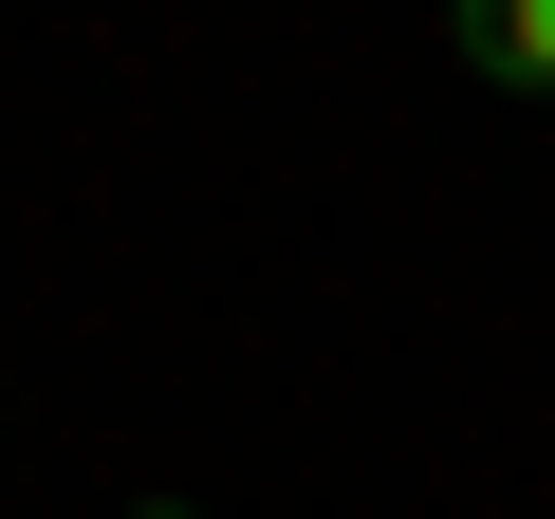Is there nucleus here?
I'll use <instances>...</instances> for the list:
<instances>
[{
  "instance_id": "f257e3e1",
  "label": "nucleus",
  "mask_w": 555,
  "mask_h": 519,
  "mask_svg": "<svg viewBox=\"0 0 555 519\" xmlns=\"http://www.w3.org/2000/svg\"><path fill=\"white\" fill-rule=\"evenodd\" d=\"M444 56L481 93H555V0H444Z\"/></svg>"
},
{
  "instance_id": "f03ea898",
  "label": "nucleus",
  "mask_w": 555,
  "mask_h": 519,
  "mask_svg": "<svg viewBox=\"0 0 555 519\" xmlns=\"http://www.w3.org/2000/svg\"><path fill=\"white\" fill-rule=\"evenodd\" d=\"M130 519H204V501H130Z\"/></svg>"
}]
</instances>
